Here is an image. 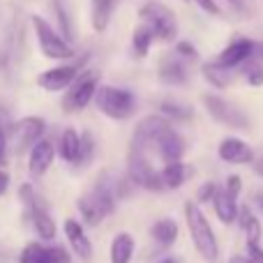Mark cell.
<instances>
[{
	"instance_id": "cell-17",
	"label": "cell",
	"mask_w": 263,
	"mask_h": 263,
	"mask_svg": "<svg viewBox=\"0 0 263 263\" xmlns=\"http://www.w3.org/2000/svg\"><path fill=\"white\" fill-rule=\"evenodd\" d=\"M153 153H157V157L162 159L164 164L180 162V159L185 157V153H187V141L176 127H171V129H166L162 134V139L157 141V145H155Z\"/></svg>"
},
{
	"instance_id": "cell-30",
	"label": "cell",
	"mask_w": 263,
	"mask_h": 263,
	"mask_svg": "<svg viewBox=\"0 0 263 263\" xmlns=\"http://www.w3.org/2000/svg\"><path fill=\"white\" fill-rule=\"evenodd\" d=\"M46 256H49V245H44V242H28L21 250L18 263H46Z\"/></svg>"
},
{
	"instance_id": "cell-31",
	"label": "cell",
	"mask_w": 263,
	"mask_h": 263,
	"mask_svg": "<svg viewBox=\"0 0 263 263\" xmlns=\"http://www.w3.org/2000/svg\"><path fill=\"white\" fill-rule=\"evenodd\" d=\"M242 79L247 81V86L261 88L263 86V63L250 58L245 65H242Z\"/></svg>"
},
{
	"instance_id": "cell-43",
	"label": "cell",
	"mask_w": 263,
	"mask_h": 263,
	"mask_svg": "<svg viewBox=\"0 0 263 263\" xmlns=\"http://www.w3.org/2000/svg\"><path fill=\"white\" fill-rule=\"evenodd\" d=\"M254 60L263 63V42H254Z\"/></svg>"
},
{
	"instance_id": "cell-5",
	"label": "cell",
	"mask_w": 263,
	"mask_h": 263,
	"mask_svg": "<svg viewBox=\"0 0 263 263\" xmlns=\"http://www.w3.org/2000/svg\"><path fill=\"white\" fill-rule=\"evenodd\" d=\"M32 28L37 35V44L44 58L49 60H60V63H69L74 60V49L44 16H32Z\"/></svg>"
},
{
	"instance_id": "cell-33",
	"label": "cell",
	"mask_w": 263,
	"mask_h": 263,
	"mask_svg": "<svg viewBox=\"0 0 263 263\" xmlns=\"http://www.w3.org/2000/svg\"><path fill=\"white\" fill-rule=\"evenodd\" d=\"M92 157H95V139H92L90 132H83L81 134V157H79L77 166H86V164H90Z\"/></svg>"
},
{
	"instance_id": "cell-14",
	"label": "cell",
	"mask_w": 263,
	"mask_h": 263,
	"mask_svg": "<svg viewBox=\"0 0 263 263\" xmlns=\"http://www.w3.org/2000/svg\"><path fill=\"white\" fill-rule=\"evenodd\" d=\"M250 58H254V40L238 37V40L229 42V44L219 51V55L215 60L229 69H236V67H242Z\"/></svg>"
},
{
	"instance_id": "cell-20",
	"label": "cell",
	"mask_w": 263,
	"mask_h": 263,
	"mask_svg": "<svg viewBox=\"0 0 263 263\" xmlns=\"http://www.w3.org/2000/svg\"><path fill=\"white\" fill-rule=\"evenodd\" d=\"M134 254H136V238L129 231H118L109 247L111 263H132Z\"/></svg>"
},
{
	"instance_id": "cell-38",
	"label": "cell",
	"mask_w": 263,
	"mask_h": 263,
	"mask_svg": "<svg viewBox=\"0 0 263 263\" xmlns=\"http://www.w3.org/2000/svg\"><path fill=\"white\" fill-rule=\"evenodd\" d=\"M245 254L254 263H263V245H247L245 242Z\"/></svg>"
},
{
	"instance_id": "cell-16",
	"label": "cell",
	"mask_w": 263,
	"mask_h": 263,
	"mask_svg": "<svg viewBox=\"0 0 263 263\" xmlns=\"http://www.w3.org/2000/svg\"><path fill=\"white\" fill-rule=\"evenodd\" d=\"M236 224L247 245H263V219L250 203H240Z\"/></svg>"
},
{
	"instance_id": "cell-7",
	"label": "cell",
	"mask_w": 263,
	"mask_h": 263,
	"mask_svg": "<svg viewBox=\"0 0 263 263\" xmlns=\"http://www.w3.org/2000/svg\"><path fill=\"white\" fill-rule=\"evenodd\" d=\"M100 88V72L95 69H83L74 83L65 90L63 97V111L65 114H79L83 111L92 100H95V92Z\"/></svg>"
},
{
	"instance_id": "cell-13",
	"label": "cell",
	"mask_w": 263,
	"mask_h": 263,
	"mask_svg": "<svg viewBox=\"0 0 263 263\" xmlns=\"http://www.w3.org/2000/svg\"><path fill=\"white\" fill-rule=\"evenodd\" d=\"M63 231H65V238H67V242H69L74 254H77L83 263H90L92 256H95V250H92L90 236L86 233V227H83L79 219L69 217V219H65Z\"/></svg>"
},
{
	"instance_id": "cell-18",
	"label": "cell",
	"mask_w": 263,
	"mask_h": 263,
	"mask_svg": "<svg viewBox=\"0 0 263 263\" xmlns=\"http://www.w3.org/2000/svg\"><path fill=\"white\" fill-rule=\"evenodd\" d=\"M159 176H162L164 190L173 192V190L185 187L187 182L194 178V166L187 164L185 159H180V162H168V164H164V166L159 168Z\"/></svg>"
},
{
	"instance_id": "cell-40",
	"label": "cell",
	"mask_w": 263,
	"mask_h": 263,
	"mask_svg": "<svg viewBox=\"0 0 263 263\" xmlns=\"http://www.w3.org/2000/svg\"><path fill=\"white\" fill-rule=\"evenodd\" d=\"M9 190V173L5 168H0V196Z\"/></svg>"
},
{
	"instance_id": "cell-15",
	"label": "cell",
	"mask_w": 263,
	"mask_h": 263,
	"mask_svg": "<svg viewBox=\"0 0 263 263\" xmlns=\"http://www.w3.org/2000/svg\"><path fill=\"white\" fill-rule=\"evenodd\" d=\"M55 155H58V150H55V143L51 139L37 141V143L28 150V171H30V176H35V178L44 176L51 168V164H53Z\"/></svg>"
},
{
	"instance_id": "cell-42",
	"label": "cell",
	"mask_w": 263,
	"mask_h": 263,
	"mask_svg": "<svg viewBox=\"0 0 263 263\" xmlns=\"http://www.w3.org/2000/svg\"><path fill=\"white\" fill-rule=\"evenodd\" d=\"M252 208H254L259 215H263V194H261V192L254 196V205H252Z\"/></svg>"
},
{
	"instance_id": "cell-2",
	"label": "cell",
	"mask_w": 263,
	"mask_h": 263,
	"mask_svg": "<svg viewBox=\"0 0 263 263\" xmlns=\"http://www.w3.org/2000/svg\"><path fill=\"white\" fill-rule=\"evenodd\" d=\"M114 185H116V178H111L109 173H102V176L97 178L95 187L79 199L77 205H79V213H81V219H83L81 224H86V227H97V224H102L109 215H114L116 203H118Z\"/></svg>"
},
{
	"instance_id": "cell-26",
	"label": "cell",
	"mask_w": 263,
	"mask_h": 263,
	"mask_svg": "<svg viewBox=\"0 0 263 263\" xmlns=\"http://www.w3.org/2000/svg\"><path fill=\"white\" fill-rule=\"evenodd\" d=\"M30 217H32V227H35L37 236L44 242L53 240L55 233H58V227H55V219L46 213L44 205H35V208L30 210Z\"/></svg>"
},
{
	"instance_id": "cell-23",
	"label": "cell",
	"mask_w": 263,
	"mask_h": 263,
	"mask_svg": "<svg viewBox=\"0 0 263 263\" xmlns=\"http://www.w3.org/2000/svg\"><path fill=\"white\" fill-rule=\"evenodd\" d=\"M201 77H203L213 88L224 90V88H229L233 83V77H236V74H233V69L219 65L217 60H208V63L201 65Z\"/></svg>"
},
{
	"instance_id": "cell-3",
	"label": "cell",
	"mask_w": 263,
	"mask_h": 263,
	"mask_svg": "<svg viewBox=\"0 0 263 263\" xmlns=\"http://www.w3.org/2000/svg\"><path fill=\"white\" fill-rule=\"evenodd\" d=\"M92 102L111 120H127L136 111V95L127 88L118 86H100Z\"/></svg>"
},
{
	"instance_id": "cell-12",
	"label": "cell",
	"mask_w": 263,
	"mask_h": 263,
	"mask_svg": "<svg viewBox=\"0 0 263 263\" xmlns=\"http://www.w3.org/2000/svg\"><path fill=\"white\" fill-rule=\"evenodd\" d=\"M217 157L224 164H233V166H247L254 164L256 153L245 139L240 136H224L217 145Z\"/></svg>"
},
{
	"instance_id": "cell-9",
	"label": "cell",
	"mask_w": 263,
	"mask_h": 263,
	"mask_svg": "<svg viewBox=\"0 0 263 263\" xmlns=\"http://www.w3.org/2000/svg\"><path fill=\"white\" fill-rule=\"evenodd\" d=\"M173 125L168 123L164 116L159 114H150V116H143V118L136 123L134 132H132V143L129 148H136V150H143V153H153L157 141L162 139V134L166 129H171Z\"/></svg>"
},
{
	"instance_id": "cell-36",
	"label": "cell",
	"mask_w": 263,
	"mask_h": 263,
	"mask_svg": "<svg viewBox=\"0 0 263 263\" xmlns=\"http://www.w3.org/2000/svg\"><path fill=\"white\" fill-rule=\"evenodd\" d=\"M173 55H178L180 60H196L199 58V51H196V46L192 44V42H178L176 49H173Z\"/></svg>"
},
{
	"instance_id": "cell-37",
	"label": "cell",
	"mask_w": 263,
	"mask_h": 263,
	"mask_svg": "<svg viewBox=\"0 0 263 263\" xmlns=\"http://www.w3.org/2000/svg\"><path fill=\"white\" fill-rule=\"evenodd\" d=\"M194 3L199 5L205 14H210V16H219V14H222V7L217 5V0H194Z\"/></svg>"
},
{
	"instance_id": "cell-24",
	"label": "cell",
	"mask_w": 263,
	"mask_h": 263,
	"mask_svg": "<svg viewBox=\"0 0 263 263\" xmlns=\"http://www.w3.org/2000/svg\"><path fill=\"white\" fill-rule=\"evenodd\" d=\"M58 155L65 159L67 164H79V157H81V134H79L74 127H67L60 134V141H58Z\"/></svg>"
},
{
	"instance_id": "cell-39",
	"label": "cell",
	"mask_w": 263,
	"mask_h": 263,
	"mask_svg": "<svg viewBox=\"0 0 263 263\" xmlns=\"http://www.w3.org/2000/svg\"><path fill=\"white\" fill-rule=\"evenodd\" d=\"M9 143H7V132L0 129V164H5V153H7Z\"/></svg>"
},
{
	"instance_id": "cell-10",
	"label": "cell",
	"mask_w": 263,
	"mask_h": 263,
	"mask_svg": "<svg viewBox=\"0 0 263 263\" xmlns=\"http://www.w3.org/2000/svg\"><path fill=\"white\" fill-rule=\"evenodd\" d=\"M46 132V120L40 116H26V118L16 120L12 125V132L7 136V143L12 139V145L16 153H28L40 139H44Z\"/></svg>"
},
{
	"instance_id": "cell-19",
	"label": "cell",
	"mask_w": 263,
	"mask_h": 263,
	"mask_svg": "<svg viewBox=\"0 0 263 263\" xmlns=\"http://www.w3.org/2000/svg\"><path fill=\"white\" fill-rule=\"evenodd\" d=\"M150 238L159 250H171L178 240H180V224L173 217H159L150 227Z\"/></svg>"
},
{
	"instance_id": "cell-41",
	"label": "cell",
	"mask_w": 263,
	"mask_h": 263,
	"mask_svg": "<svg viewBox=\"0 0 263 263\" xmlns=\"http://www.w3.org/2000/svg\"><path fill=\"white\" fill-rule=\"evenodd\" d=\"M229 263H254V261H252L247 254H231L229 256Z\"/></svg>"
},
{
	"instance_id": "cell-8",
	"label": "cell",
	"mask_w": 263,
	"mask_h": 263,
	"mask_svg": "<svg viewBox=\"0 0 263 263\" xmlns=\"http://www.w3.org/2000/svg\"><path fill=\"white\" fill-rule=\"evenodd\" d=\"M201 102H203L205 111H208V116L215 120V123L224 125V127H229V129H247L250 127L247 114L242 109H238L233 102L224 100V97H219V95H213V92H205V95L201 97Z\"/></svg>"
},
{
	"instance_id": "cell-29",
	"label": "cell",
	"mask_w": 263,
	"mask_h": 263,
	"mask_svg": "<svg viewBox=\"0 0 263 263\" xmlns=\"http://www.w3.org/2000/svg\"><path fill=\"white\" fill-rule=\"evenodd\" d=\"M153 42H155V32L150 30L145 23L136 26L134 32H132V49H134L136 58H145V55L150 53V46H153Z\"/></svg>"
},
{
	"instance_id": "cell-44",
	"label": "cell",
	"mask_w": 263,
	"mask_h": 263,
	"mask_svg": "<svg viewBox=\"0 0 263 263\" xmlns=\"http://www.w3.org/2000/svg\"><path fill=\"white\" fill-rule=\"evenodd\" d=\"M155 263H180V259H176V256H164V259H157Z\"/></svg>"
},
{
	"instance_id": "cell-6",
	"label": "cell",
	"mask_w": 263,
	"mask_h": 263,
	"mask_svg": "<svg viewBox=\"0 0 263 263\" xmlns=\"http://www.w3.org/2000/svg\"><path fill=\"white\" fill-rule=\"evenodd\" d=\"M139 16L150 30L155 32V40L159 42H173L178 35V21L173 9H168L164 3L157 0H148L145 5L139 7Z\"/></svg>"
},
{
	"instance_id": "cell-22",
	"label": "cell",
	"mask_w": 263,
	"mask_h": 263,
	"mask_svg": "<svg viewBox=\"0 0 263 263\" xmlns=\"http://www.w3.org/2000/svg\"><path fill=\"white\" fill-rule=\"evenodd\" d=\"M213 213L215 217L219 219V224H224V227H231V224H236L238 219V208H240V201L231 199V196L227 194V192L219 187V192L215 194L213 199Z\"/></svg>"
},
{
	"instance_id": "cell-28",
	"label": "cell",
	"mask_w": 263,
	"mask_h": 263,
	"mask_svg": "<svg viewBox=\"0 0 263 263\" xmlns=\"http://www.w3.org/2000/svg\"><path fill=\"white\" fill-rule=\"evenodd\" d=\"M49 5L55 14V21H58V32L67 42H72L74 26H72V16H69V9H67V0H49Z\"/></svg>"
},
{
	"instance_id": "cell-21",
	"label": "cell",
	"mask_w": 263,
	"mask_h": 263,
	"mask_svg": "<svg viewBox=\"0 0 263 263\" xmlns=\"http://www.w3.org/2000/svg\"><path fill=\"white\" fill-rule=\"evenodd\" d=\"M187 77H190L187 65L178 55H166L159 63V81L166 86H182V83H187Z\"/></svg>"
},
{
	"instance_id": "cell-11",
	"label": "cell",
	"mask_w": 263,
	"mask_h": 263,
	"mask_svg": "<svg viewBox=\"0 0 263 263\" xmlns=\"http://www.w3.org/2000/svg\"><path fill=\"white\" fill-rule=\"evenodd\" d=\"M83 72V60H72V63H60L37 77V86L46 92H63L74 83V79Z\"/></svg>"
},
{
	"instance_id": "cell-32",
	"label": "cell",
	"mask_w": 263,
	"mask_h": 263,
	"mask_svg": "<svg viewBox=\"0 0 263 263\" xmlns=\"http://www.w3.org/2000/svg\"><path fill=\"white\" fill-rule=\"evenodd\" d=\"M217 192H219V185H217V182H215V180H205V182H201L199 190H196L194 201H196L199 205H210Z\"/></svg>"
},
{
	"instance_id": "cell-4",
	"label": "cell",
	"mask_w": 263,
	"mask_h": 263,
	"mask_svg": "<svg viewBox=\"0 0 263 263\" xmlns=\"http://www.w3.org/2000/svg\"><path fill=\"white\" fill-rule=\"evenodd\" d=\"M125 176H127L132 180V185L139 187V190L153 192V194H162V192H166L164 190L162 176H159V168H155L150 155L143 153V150L129 148V153H127V173H125Z\"/></svg>"
},
{
	"instance_id": "cell-1",
	"label": "cell",
	"mask_w": 263,
	"mask_h": 263,
	"mask_svg": "<svg viewBox=\"0 0 263 263\" xmlns=\"http://www.w3.org/2000/svg\"><path fill=\"white\" fill-rule=\"evenodd\" d=\"M182 217H185V229L190 233V240L194 245L196 254L205 263H217L219 261V238L215 233L210 219L205 217L203 208L196 201H185L182 205Z\"/></svg>"
},
{
	"instance_id": "cell-45",
	"label": "cell",
	"mask_w": 263,
	"mask_h": 263,
	"mask_svg": "<svg viewBox=\"0 0 263 263\" xmlns=\"http://www.w3.org/2000/svg\"><path fill=\"white\" fill-rule=\"evenodd\" d=\"M231 5H242V0H229Z\"/></svg>"
},
{
	"instance_id": "cell-27",
	"label": "cell",
	"mask_w": 263,
	"mask_h": 263,
	"mask_svg": "<svg viewBox=\"0 0 263 263\" xmlns=\"http://www.w3.org/2000/svg\"><path fill=\"white\" fill-rule=\"evenodd\" d=\"M159 116H164L173 125V123H187V120H192L194 118V111L178 100H164L159 104Z\"/></svg>"
},
{
	"instance_id": "cell-34",
	"label": "cell",
	"mask_w": 263,
	"mask_h": 263,
	"mask_svg": "<svg viewBox=\"0 0 263 263\" xmlns=\"http://www.w3.org/2000/svg\"><path fill=\"white\" fill-rule=\"evenodd\" d=\"M222 190L227 192L231 199L240 201V194H242V178L238 176V173H231V176H227V180H224Z\"/></svg>"
},
{
	"instance_id": "cell-35",
	"label": "cell",
	"mask_w": 263,
	"mask_h": 263,
	"mask_svg": "<svg viewBox=\"0 0 263 263\" xmlns=\"http://www.w3.org/2000/svg\"><path fill=\"white\" fill-rule=\"evenodd\" d=\"M46 263H72V254H69L67 247H63V245H49Z\"/></svg>"
},
{
	"instance_id": "cell-25",
	"label": "cell",
	"mask_w": 263,
	"mask_h": 263,
	"mask_svg": "<svg viewBox=\"0 0 263 263\" xmlns=\"http://www.w3.org/2000/svg\"><path fill=\"white\" fill-rule=\"evenodd\" d=\"M118 0H90V23L95 32H104L111 23Z\"/></svg>"
}]
</instances>
